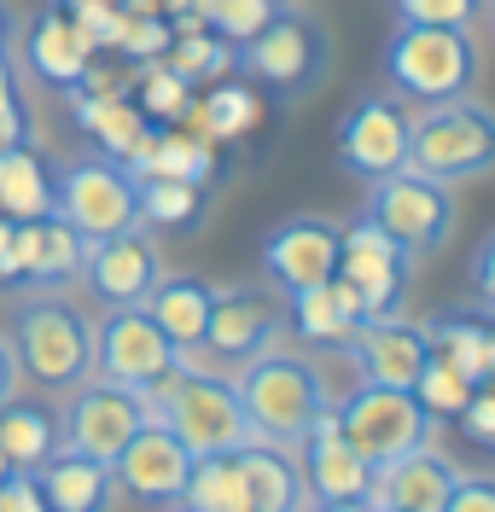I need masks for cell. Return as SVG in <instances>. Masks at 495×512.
<instances>
[{
    "mask_svg": "<svg viewBox=\"0 0 495 512\" xmlns=\"http://www.w3.org/2000/svg\"><path fill=\"white\" fill-rule=\"evenodd\" d=\"M0 280H18V256H12V216H0Z\"/></svg>",
    "mask_w": 495,
    "mask_h": 512,
    "instance_id": "ee69618b",
    "label": "cell"
},
{
    "mask_svg": "<svg viewBox=\"0 0 495 512\" xmlns=\"http://www.w3.org/2000/svg\"><path fill=\"white\" fill-rule=\"evenodd\" d=\"M443 512H495V478H466L455 483V495H449V507Z\"/></svg>",
    "mask_w": 495,
    "mask_h": 512,
    "instance_id": "b9f144b4",
    "label": "cell"
},
{
    "mask_svg": "<svg viewBox=\"0 0 495 512\" xmlns=\"http://www.w3.org/2000/svg\"><path fill=\"white\" fill-rule=\"evenodd\" d=\"M41 478V495H47V512H105L117 501V478H111V460L99 454H82V448H53L47 466L35 472Z\"/></svg>",
    "mask_w": 495,
    "mask_h": 512,
    "instance_id": "7402d4cb",
    "label": "cell"
},
{
    "mask_svg": "<svg viewBox=\"0 0 495 512\" xmlns=\"http://www.w3.org/2000/svg\"><path fill=\"white\" fill-rule=\"evenodd\" d=\"M239 466H245L251 512H292V507H309V495H303V460L292 454V443L245 437V443H239Z\"/></svg>",
    "mask_w": 495,
    "mask_h": 512,
    "instance_id": "d4e9b609",
    "label": "cell"
},
{
    "mask_svg": "<svg viewBox=\"0 0 495 512\" xmlns=\"http://www.w3.org/2000/svg\"><path fill=\"white\" fill-rule=\"evenodd\" d=\"M181 507L198 512H251V489H245V466L239 448H216V454H193V478Z\"/></svg>",
    "mask_w": 495,
    "mask_h": 512,
    "instance_id": "f546056e",
    "label": "cell"
},
{
    "mask_svg": "<svg viewBox=\"0 0 495 512\" xmlns=\"http://www.w3.org/2000/svg\"><path fill=\"white\" fill-rule=\"evenodd\" d=\"M204 216V187L175 175H140V227H193Z\"/></svg>",
    "mask_w": 495,
    "mask_h": 512,
    "instance_id": "836d02e7",
    "label": "cell"
},
{
    "mask_svg": "<svg viewBox=\"0 0 495 512\" xmlns=\"http://www.w3.org/2000/svg\"><path fill=\"white\" fill-rule=\"evenodd\" d=\"M455 425H461V437L472 448H490L495 454V379L472 384V396H466V408L455 414Z\"/></svg>",
    "mask_w": 495,
    "mask_h": 512,
    "instance_id": "74e56055",
    "label": "cell"
},
{
    "mask_svg": "<svg viewBox=\"0 0 495 512\" xmlns=\"http://www.w3.org/2000/svg\"><path fill=\"white\" fill-rule=\"evenodd\" d=\"M408 169L437 175V181H478L495 169V111L478 105L472 94L437 99L414 117V140H408Z\"/></svg>",
    "mask_w": 495,
    "mask_h": 512,
    "instance_id": "5b68a950",
    "label": "cell"
},
{
    "mask_svg": "<svg viewBox=\"0 0 495 512\" xmlns=\"http://www.w3.org/2000/svg\"><path fill=\"white\" fill-rule=\"evenodd\" d=\"M338 245H344V227L327 216H286L280 227L263 233V274L274 291H303L321 286L338 274Z\"/></svg>",
    "mask_w": 495,
    "mask_h": 512,
    "instance_id": "2e32d148",
    "label": "cell"
},
{
    "mask_svg": "<svg viewBox=\"0 0 495 512\" xmlns=\"http://www.w3.org/2000/svg\"><path fill=\"white\" fill-rule=\"evenodd\" d=\"M408 140H414V111L402 99H356L338 123V169L356 181H379L408 169Z\"/></svg>",
    "mask_w": 495,
    "mask_h": 512,
    "instance_id": "4fadbf2b",
    "label": "cell"
},
{
    "mask_svg": "<svg viewBox=\"0 0 495 512\" xmlns=\"http://www.w3.org/2000/svg\"><path fill=\"white\" fill-rule=\"evenodd\" d=\"M53 210V169L41 163L35 146H6L0 152V216L30 222Z\"/></svg>",
    "mask_w": 495,
    "mask_h": 512,
    "instance_id": "f1b7e54d",
    "label": "cell"
},
{
    "mask_svg": "<svg viewBox=\"0 0 495 512\" xmlns=\"http://www.w3.org/2000/svg\"><path fill=\"white\" fill-rule=\"evenodd\" d=\"M6 146H35V111L30 99L18 94V76L0 82V152Z\"/></svg>",
    "mask_w": 495,
    "mask_h": 512,
    "instance_id": "f35d334b",
    "label": "cell"
},
{
    "mask_svg": "<svg viewBox=\"0 0 495 512\" xmlns=\"http://www.w3.org/2000/svg\"><path fill=\"white\" fill-rule=\"evenodd\" d=\"M94 41L82 35V24L70 18L65 6H53V12H41L30 30V70L47 82V88H76L82 76H88V64H94Z\"/></svg>",
    "mask_w": 495,
    "mask_h": 512,
    "instance_id": "cb8c5ba5",
    "label": "cell"
},
{
    "mask_svg": "<svg viewBox=\"0 0 495 512\" xmlns=\"http://www.w3.org/2000/svg\"><path fill=\"white\" fill-rule=\"evenodd\" d=\"M344 355H350L356 379L414 390V379H420V367H426V355H431V338H426V326H414V320L379 315V320H367L362 332L344 344Z\"/></svg>",
    "mask_w": 495,
    "mask_h": 512,
    "instance_id": "d6986e66",
    "label": "cell"
},
{
    "mask_svg": "<svg viewBox=\"0 0 495 512\" xmlns=\"http://www.w3.org/2000/svg\"><path fill=\"white\" fill-rule=\"evenodd\" d=\"M111 478H117V489H123L129 501H146V507H181L187 478H193V448L181 443L164 419H146L129 443L117 448Z\"/></svg>",
    "mask_w": 495,
    "mask_h": 512,
    "instance_id": "5bb4252c",
    "label": "cell"
},
{
    "mask_svg": "<svg viewBox=\"0 0 495 512\" xmlns=\"http://www.w3.org/2000/svg\"><path fill=\"white\" fill-rule=\"evenodd\" d=\"M210 309H216V286L198 280V274H175V280H158V291L146 297V315L164 326L181 350H198L204 344V326H210Z\"/></svg>",
    "mask_w": 495,
    "mask_h": 512,
    "instance_id": "4316f807",
    "label": "cell"
},
{
    "mask_svg": "<svg viewBox=\"0 0 495 512\" xmlns=\"http://www.w3.org/2000/svg\"><path fill=\"white\" fill-rule=\"evenodd\" d=\"M134 82H140L146 123H187V111H193V99H198L187 76H175L164 59H146V64H134Z\"/></svg>",
    "mask_w": 495,
    "mask_h": 512,
    "instance_id": "e575fe53",
    "label": "cell"
},
{
    "mask_svg": "<svg viewBox=\"0 0 495 512\" xmlns=\"http://www.w3.org/2000/svg\"><path fill=\"white\" fill-rule=\"evenodd\" d=\"M455 483H461V466L443 454V448H408V454H396L379 466V483H373V507L385 512H443L449 507V495H455Z\"/></svg>",
    "mask_w": 495,
    "mask_h": 512,
    "instance_id": "ffe728a7",
    "label": "cell"
},
{
    "mask_svg": "<svg viewBox=\"0 0 495 512\" xmlns=\"http://www.w3.org/2000/svg\"><path fill=\"white\" fill-rule=\"evenodd\" d=\"M233 64L251 82L274 88V94L303 99L309 88H321V76H327V35L303 12H274L251 41H239V59Z\"/></svg>",
    "mask_w": 495,
    "mask_h": 512,
    "instance_id": "9c48e42d",
    "label": "cell"
},
{
    "mask_svg": "<svg viewBox=\"0 0 495 512\" xmlns=\"http://www.w3.org/2000/svg\"><path fill=\"white\" fill-rule=\"evenodd\" d=\"M53 6H65V12H88V6H123V0H53Z\"/></svg>",
    "mask_w": 495,
    "mask_h": 512,
    "instance_id": "bcb514c9",
    "label": "cell"
},
{
    "mask_svg": "<svg viewBox=\"0 0 495 512\" xmlns=\"http://www.w3.org/2000/svg\"><path fill=\"white\" fill-rule=\"evenodd\" d=\"M146 402H152V419H164L193 454L239 448L245 437H251V419H245L239 390H233L228 379H216V373L193 367V361L169 367L164 379L146 390Z\"/></svg>",
    "mask_w": 495,
    "mask_h": 512,
    "instance_id": "7a4b0ae2",
    "label": "cell"
},
{
    "mask_svg": "<svg viewBox=\"0 0 495 512\" xmlns=\"http://www.w3.org/2000/svg\"><path fill=\"white\" fill-rule=\"evenodd\" d=\"M82 280H88L111 309L146 303V297L158 291V280H164V256L146 239V227H129V233H111V239H94V245H88Z\"/></svg>",
    "mask_w": 495,
    "mask_h": 512,
    "instance_id": "ac0fdd59",
    "label": "cell"
},
{
    "mask_svg": "<svg viewBox=\"0 0 495 512\" xmlns=\"http://www.w3.org/2000/svg\"><path fill=\"white\" fill-rule=\"evenodd\" d=\"M12 256H18V280L70 286L88 268V239L59 210H47V216H30V222H12Z\"/></svg>",
    "mask_w": 495,
    "mask_h": 512,
    "instance_id": "44dd1931",
    "label": "cell"
},
{
    "mask_svg": "<svg viewBox=\"0 0 495 512\" xmlns=\"http://www.w3.org/2000/svg\"><path fill=\"white\" fill-rule=\"evenodd\" d=\"M0 512H47V495H41V478L35 472H6L0 478Z\"/></svg>",
    "mask_w": 495,
    "mask_h": 512,
    "instance_id": "ab89813d",
    "label": "cell"
},
{
    "mask_svg": "<svg viewBox=\"0 0 495 512\" xmlns=\"http://www.w3.org/2000/svg\"><path fill=\"white\" fill-rule=\"evenodd\" d=\"M402 24H449V30H472L484 0H391Z\"/></svg>",
    "mask_w": 495,
    "mask_h": 512,
    "instance_id": "8d00e7d4",
    "label": "cell"
},
{
    "mask_svg": "<svg viewBox=\"0 0 495 512\" xmlns=\"http://www.w3.org/2000/svg\"><path fill=\"white\" fill-rule=\"evenodd\" d=\"M6 396H18V355L0 338V402H6Z\"/></svg>",
    "mask_w": 495,
    "mask_h": 512,
    "instance_id": "7bdbcfd3",
    "label": "cell"
},
{
    "mask_svg": "<svg viewBox=\"0 0 495 512\" xmlns=\"http://www.w3.org/2000/svg\"><path fill=\"white\" fill-rule=\"evenodd\" d=\"M478 41L472 30H449V24H396L385 41V76L402 99L414 105H437V99H461L478 82Z\"/></svg>",
    "mask_w": 495,
    "mask_h": 512,
    "instance_id": "3957f363",
    "label": "cell"
},
{
    "mask_svg": "<svg viewBox=\"0 0 495 512\" xmlns=\"http://www.w3.org/2000/svg\"><path fill=\"white\" fill-rule=\"evenodd\" d=\"M338 425H344V437L362 448L373 466H385L396 454L431 443L437 414H431L414 390H402V384H367L362 379L338 402Z\"/></svg>",
    "mask_w": 495,
    "mask_h": 512,
    "instance_id": "ba28073f",
    "label": "cell"
},
{
    "mask_svg": "<svg viewBox=\"0 0 495 512\" xmlns=\"http://www.w3.org/2000/svg\"><path fill=\"white\" fill-rule=\"evenodd\" d=\"M286 315H292L297 338H309V344H338V350H344L367 320H373V315H367V303L344 286L338 274L321 280V286L292 291V297H286Z\"/></svg>",
    "mask_w": 495,
    "mask_h": 512,
    "instance_id": "603a6c76",
    "label": "cell"
},
{
    "mask_svg": "<svg viewBox=\"0 0 495 512\" xmlns=\"http://www.w3.org/2000/svg\"><path fill=\"white\" fill-rule=\"evenodd\" d=\"M303 495L315 507H338V512H356V507H373V483H379V466L367 460L362 448L344 437L338 425V408L315 419L303 431Z\"/></svg>",
    "mask_w": 495,
    "mask_h": 512,
    "instance_id": "7c38bea8",
    "label": "cell"
},
{
    "mask_svg": "<svg viewBox=\"0 0 495 512\" xmlns=\"http://www.w3.org/2000/svg\"><path fill=\"white\" fill-rule=\"evenodd\" d=\"M233 59H239V47H233L228 35H216L210 24L204 30H175V41H169L164 64L175 70V76H187V82H210V76H228Z\"/></svg>",
    "mask_w": 495,
    "mask_h": 512,
    "instance_id": "d6a6232c",
    "label": "cell"
},
{
    "mask_svg": "<svg viewBox=\"0 0 495 512\" xmlns=\"http://www.w3.org/2000/svg\"><path fill=\"white\" fill-rule=\"evenodd\" d=\"M490 379H495V350H490Z\"/></svg>",
    "mask_w": 495,
    "mask_h": 512,
    "instance_id": "c3c4849f",
    "label": "cell"
},
{
    "mask_svg": "<svg viewBox=\"0 0 495 512\" xmlns=\"http://www.w3.org/2000/svg\"><path fill=\"white\" fill-rule=\"evenodd\" d=\"M338 280L362 297L373 320L396 315L402 297H408V286H414V251H408L402 239H391V233L362 210L356 222L344 227V245H338Z\"/></svg>",
    "mask_w": 495,
    "mask_h": 512,
    "instance_id": "30bf717a",
    "label": "cell"
},
{
    "mask_svg": "<svg viewBox=\"0 0 495 512\" xmlns=\"http://www.w3.org/2000/svg\"><path fill=\"white\" fill-rule=\"evenodd\" d=\"M70 111H76L82 134L111 158H129L134 140L146 134V111L129 94H70Z\"/></svg>",
    "mask_w": 495,
    "mask_h": 512,
    "instance_id": "83f0119b",
    "label": "cell"
},
{
    "mask_svg": "<svg viewBox=\"0 0 495 512\" xmlns=\"http://www.w3.org/2000/svg\"><path fill=\"white\" fill-rule=\"evenodd\" d=\"M146 419H152L146 390L117 384V379L99 373V384L82 379V390L70 396L59 431H65V448H82V454H99V460H117V448L129 443Z\"/></svg>",
    "mask_w": 495,
    "mask_h": 512,
    "instance_id": "9a60e30c",
    "label": "cell"
},
{
    "mask_svg": "<svg viewBox=\"0 0 495 512\" xmlns=\"http://www.w3.org/2000/svg\"><path fill=\"white\" fill-rule=\"evenodd\" d=\"M286 326V297L274 291H222L216 286V309H210V326H204V350L216 361H251L263 355Z\"/></svg>",
    "mask_w": 495,
    "mask_h": 512,
    "instance_id": "e0dca14e",
    "label": "cell"
},
{
    "mask_svg": "<svg viewBox=\"0 0 495 512\" xmlns=\"http://www.w3.org/2000/svg\"><path fill=\"white\" fill-rule=\"evenodd\" d=\"M12 35H18V18H12V6H6V0H0V53H6V47H12Z\"/></svg>",
    "mask_w": 495,
    "mask_h": 512,
    "instance_id": "f6af8a7d",
    "label": "cell"
},
{
    "mask_svg": "<svg viewBox=\"0 0 495 512\" xmlns=\"http://www.w3.org/2000/svg\"><path fill=\"white\" fill-rule=\"evenodd\" d=\"M53 210L65 216L88 245L140 227V175L111 152H88L53 169Z\"/></svg>",
    "mask_w": 495,
    "mask_h": 512,
    "instance_id": "8992f818",
    "label": "cell"
},
{
    "mask_svg": "<svg viewBox=\"0 0 495 512\" xmlns=\"http://www.w3.org/2000/svg\"><path fill=\"white\" fill-rule=\"evenodd\" d=\"M12 355L41 390H70L94 379V320L65 297H30L12 320Z\"/></svg>",
    "mask_w": 495,
    "mask_h": 512,
    "instance_id": "277c9868",
    "label": "cell"
},
{
    "mask_svg": "<svg viewBox=\"0 0 495 512\" xmlns=\"http://www.w3.org/2000/svg\"><path fill=\"white\" fill-rule=\"evenodd\" d=\"M426 338L431 350L443 355V361H455L472 384L490 379V350H495V326L478 315H437L426 320Z\"/></svg>",
    "mask_w": 495,
    "mask_h": 512,
    "instance_id": "1f68e13d",
    "label": "cell"
},
{
    "mask_svg": "<svg viewBox=\"0 0 495 512\" xmlns=\"http://www.w3.org/2000/svg\"><path fill=\"white\" fill-rule=\"evenodd\" d=\"M187 350L169 338L158 320L146 315V303H123L94 326V367L105 379L134 384V390H152L169 367H181Z\"/></svg>",
    "mask_w": 495,
    "mask_h": 512,
    "instance_id": "8fae6325",
    "label": "cell"
},
{
    "mask_svg": "<svg viewBox=\"0 0 495 512\" xmlns=\"http://www.w3.org/2000/svg\"><path fill=\"white\" fill-rule=\"evenodd\" d=\"M414 396H420L437 419H455L466 408V396H472V379H466L455 361H443V355L431 350L426 367H420V379H414Z\"/></svg>",
    "mask_w": 495,
    "mask_h": 512,
    "instance_id": "d590c367",
    "label": "cell"
},
{
    "mask_svg": "<svg viewBox=\"0 0 495 512\" xmlns=\"http://www.w3.org/2000/svg\"><path fill=\"white\" fill-rule=\"evenodd\" d=\"M367 216L385 227L391 239H402L414 262L420 256H437L449 245V233L461 222V204H455V187L437 181V175H420V169H396V175H379L367 181Z\"/></svg>",
    "mask_w": 495,
    "mask_h": 512,
    "instance_id": "52a82bcc",
    "label": "cell"
},
{
    "mask_svg": "<svg viewBox=\"0 0 495 512\" xmlns=\"http://www.w3.org/2000/svg\"><path fill=\"white\" fill-rule=\"evenodd\" d=\"M6 472H12V460H6V454H0V478H6Z\"/></svg>",
    "mask_w": 495,
    "mask_h": 512,
    "instance_id": "7dc6e473",
    "label": "cell"
},
{
    "mask_svg": "<svg viewBox=\"0 0 495 512\" xmlns=\"http://www.w3.org/2000/svg\"><path fill=\"white\" fill-rule=\"evenodd\" d=\"M239 402H245V419H251V437H268V443H303V431L327 414V373L297 350H274L239 361Z\"/></svg>",
    "mask_w": 495,
    "mask_h": 512,
    "instance_id": "6da1fadb",
    "label": "cell"
},
{
    "mask_svg": "<svg viewBox=\"0 0 495 512\" xmlns=\"http://www.w3.org/2000/svg\"><path fill=\"white\" fill-rule=\"evenodd\" d=\"M263 123V99L251 82H216L204 99H193V111H187V128H198L204 140H239V134H251V128Z\"/></svg>",
    "mask_w": 495,
    "mask_h": 512,
    "instance_id": "4dcf8cb0",
    "label": "cell"
},
{
    "mask_svg": "<svg viewBox=\"0 0 495 512\" xmlns=\"http://www.w3.org/2000/svg\"><path fill=\"white\" fill-rule=\"evenodd\" d=\"M484 6H490V18H495V0H484Z\"/></svg>",
    "mask_w": 495,
    "mask_h": 512,
    "instance_id": "681fc988",
    "label": "cell"
},
{
    "mask_svg": "<svg viewBox=\"0 0 495 512\" xmlns=\"http://www.w3.org/2000/svg\"><path fill=\"white\" fill-rule=\"evenodd\" d=\"M59 443H65V431H59V414L47 402H30V396H6L0 402V454L18 472H41Z\"/></svg>",
    "mask_w": 495,
    "mask_h": 512,
    "instance_id": "484cf974",
    "label": "cell"
},
{
    "mask_svg": "<svg viewBox=\"0 0 495 512\" xmlns=\"http://www.w3.org/2000/svg\"><path fill=\"white\" fill-rule=\"evenodd\" d=\"M472 297H478V309L484 315H495V233H484V245L472 251Z\"/></svg>",
    "mask_w": 495,
    "mask_h": 512,
    "instance_id": "60d3db41",
    "label": "cell"
}]
</instances>
